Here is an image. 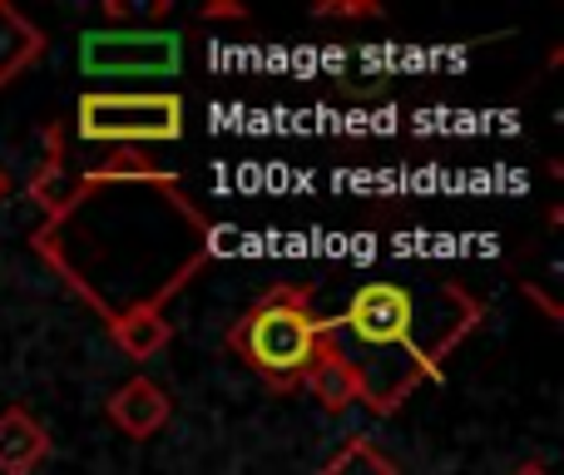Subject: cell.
I'll return each instance as SVG.
<instances>
[{"instance_id":"4fadbf2b","label":"cell","mask_w":564,"mask_h":475,"mask_svg":"<svg viewBox=\"0 0 564 475\" xmlns=\"http://www.w3.org/2000/svg\"><path fill=\"white\" fill-rule=\"evenodd\" d=\"M198 15H204V20H248V10L234 6V0H208Z\"/></svg>"},{"instance_id":"7a4b0ae2","label":"cell","mask_w":564,"mask_h":475,"mask_svg":"<svg viewBox=\"0 0 564 475\" xmlns=\"http://www.w3.org/2000/svg\"><path fill=\"white\" fill-rule=\"evenodd\" d=\"M480 322L486 302L456 278H371L327 317V337L357 377V407L391 417L446 381V357Z\"/></svg>"},{"instance_id":"9a60e30c","label":"cell","mask_w":564,"mask_h":475,"mask_svg":"<svg viewBox=\"0 0 564 475\" xmlns=\"http://www.w3.org/2000/svg\"><path fill=\"white\" fill-rule=\"evenodd\" d=\"M6 198H10V174L0 169V204H6Z\"/></svg>"},{"instance_id":"8992f818","label":"cell","mask_w":564,"mask_h":475,"mask_svg":"<svg viewBox=\"0 0 564 475\" xmlns=\"http://www.w3.org/2000/svg\"><path fill=\"white\" fill-rule=\"evenodd\" d=\"M105 411L129 441H149V436H159V431L169 427L174 401H169V391L159 387L154 377H134V381H124V387L109 397Z\"/></svg>"},{"instance_id":"277c9868","label":"cell","mask_w":564,"mask_h":475,"mask_svg":"<svg viewBox=\"0 0 564 475\" xmlns=\"http://www.w3.org/2000/svg\"><path fill=\"white\" fill-rule=\"evenodd\" d=\"M184 134V99L169 89L149 95H119V89H89L75 99V139L95 149H149L174 144Z\"/></svg>"},{"instance_id":"5bb4252c","label":"cell","mask_w":564,"mask_h":475,"mask_svg":"<svg viewBox=\"0 0 564 475\" xmlns=\"http://www.w3.org/2000/svg\"><path fill=\"white\" fill-rule=\"evenodd\" d=\"M510 475H550V466H545V461H525V466H516Z\"/></svg>"},{"instance_id":"3957f363","label":"cell","mask_w":564,"mask_h":475,"mask_svg":"<svg viewBox=\"0 0 564 475\" xmlns=\"http://www.w3.org/2000/svg\"><path fill=\"white\" fill-rule=\"evenodd\" d=\"M327 317L312 307V282H278L228 327V352L278 397L302 391L312 357L322 347Z\"/></svg>"},{"instance_id":"5b68a950","label":"cell","mask_w":564,"mask_h":475,"mask_svg":"<svg viewBox=\"0 0 564 475\" xmlns=\"http://www.w3.org/2000/svg\"><path fill=\"white\" fill-rule=\"evenodd\" d=\"M184 40L164 30H129V35H85L79 65L89 75H169L178 69Z\"/></svg>"},{"instance_id":"7c38bea8","label":"cell","mask_w":564,"mask_h":475,"mask_svg":"<svg viewBox=\"0 0 564 475\" xmlns=\"http://www.w3.org/2000/svg\"><path fill=\"white\" fill-rule=\"evenodd\" d=\"M312 15L317 20H381L387 10H381L377 0H317Z\"/></svg>"},{"instance_id":"52a82bcc","label":"cell","mask_w":564,"mask_h":475,"mask_svg":"<svg viewBox=\"0 0 564 475\" xmlns=\"http://www.w3.org/2000/svg\"><path fill=\"white\" fill-rule=\"evenodd\" d=\"M50 456V431L25 407L0 411V475H35Z\"/></svg>"},{"instance_id":"6da1fadb","label":"cell","mask_w":564,"mask_h":475,"mask_svg":"<svg viewBox=\"0 0 564 475\" xmlns=\"http://www.w3.org/2000/svg\"><path fill=\"white\" fill-rule=\"evenodd\" d=\"M25 194L40 208V228L30 234L35 258L105 327L129 312H169L218 258L214 218L149 149H105L79 169L65 125L50 119L45 159Z\"/></svg>"},{"instance_id":"ba28073f","label":"cell","mask_w":564,"mask_h":475,"mask_svg":"<svg viewBox=\"0 0 564 475\" xmlns=\"http://www.w3.org/2000/svg\"><path fill=\"white\" fill-rule=\"evenodd\" d=\"M302 391H307L327 417H341V411L357 407V377H351V367L341 361V352L332 347L327 332H322V347H317V357H312L307 377H302Z\"/></svg>"},{"instance_id":"9c48e42d","label":"cell","mask_w":564,"mask_h":475,"mask_svg":"<svg viewBox=\"0 0 564 475\" xmlns=\"http://www.w3.org/2000/svg\"><path fill=\"white\" fill-rule=\"evenodd\" d=\"M40 55H45V35H40V25H30L15 6L0 0V89H6L10 79L25 75Z\"/></svg>"},{"instance_id":"8fae6325","label":"cell","mask_w":564,"mask_h":475,"mask_svg":"<svg viewBox=\"0 0 564 475\" xmlns=\"http://www.w3.org/2000/svg\"><path fill=\"white\" fill-rule=\"evenodd\" d=\"M322 475H401V471H397V461L377 446V441L351 436L347 446H341L337 456L322 466Z\"/></svg>"},{"instance_id":"30bf717a","label":"cell","mask_w":564,"mask_h":475,"mask_svg":"<svg viewBox=\"0 0 564 475\" xmlns=\"http://www.w3.org/2000/svg\"><path fill=\"white\" fill-rule=\"evenodd\" d=\"M109 342L129 361H154L174 342V322H169V312H129V317L109 322Z\"/></svg>"}]
</instances>
